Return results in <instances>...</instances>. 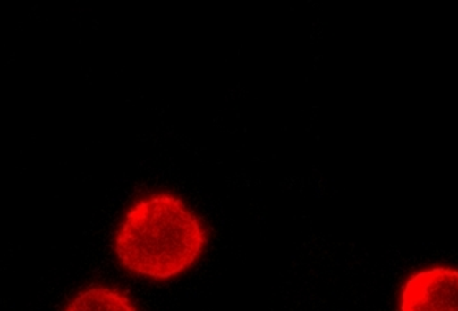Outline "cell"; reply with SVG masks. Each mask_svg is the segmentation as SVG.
Returning a JSON list of instances; mask_svg holds the SVG:
<instances>
[{"label":"cell","mask_w":458,"mask_h":311,"mask_svg":"<svg viewBox=\"0 0 458 311\" xmlns=\"http://www.w3.org/2000/svg\"><path fill=\"white\" fill-rule=\"evenodd\" d=\"M208 236L203 222L179 197L150 194L125 213L114 252L130 273L165 281L191 269Z\"/></svg>","instance_id":"1"},{"label":"cell","mask_w":458,"mask_h":311,"mask_svg":"<svg viewBox=\"0 0 458 311\" xmlns=\"http://www.w3.org/2000/svg\"><path fill=\"white\" fill-rule=\"evenodd\" d=\"M401 311H458V270L435 266L411 274L402 288Z\"/></svg>","instance_id":"2"},{"label":"cell","mask_w":458,"mask_h":311,"mask_svg":"<svg viewBox=\"0 0 458 311\" xmlns=\"http://www.w3.org/2000/svg\"><path fill=\"white\" fill-rule=\"evenodd\" d=\"M65 311H138L132 300L106 285H94L76 295Z\"/></svg>","instance_id":"3"}]
</instances>
